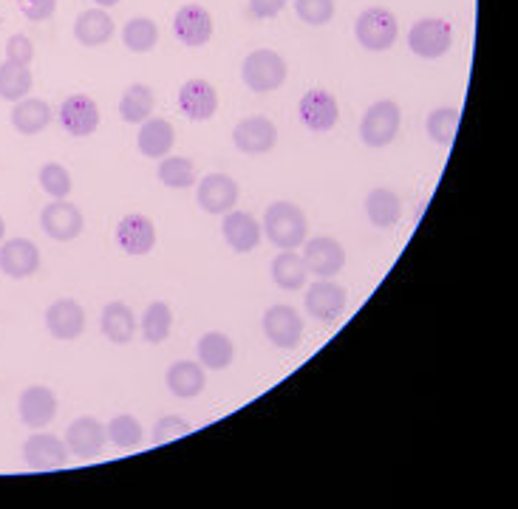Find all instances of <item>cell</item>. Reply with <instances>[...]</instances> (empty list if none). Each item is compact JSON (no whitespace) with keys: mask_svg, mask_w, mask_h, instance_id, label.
Returning <instances> with one entry per match:
<instances>
[{"mask_svg":"<svg viewBox=\"0 0 518 509\" xmlns=\"http://www.w3.org/2000/svg\"><path fill=\"white\" fill-rule=\"evenodd\" d=\"M261 230L267 232V238L278 249H298L309 238V221L298 204L292 201H275L269 204L264 213Z\"/></svg>","mask_w":518,"mask_h":509,"instance_id":"obj_1","label":"cell"},{"mask_svg":"<svg viewBox=\"0 0 518 509\" xmlns=\"http://www.w3.org/2000/svg\"><path fill=\"white\" fill-rule=\"evenodd\" d=\"M286 74L289 66L286 60L272 49H255L244 57L241 63V80L244 85L255 91V94H269V91H278L286 83Z\"/></svg>","mask_w":518,"mask_h":509,"instance_id":"obj_2","label":"cell"},{"mask_svg":"<svg viewBox=\"0 0 518 509\" xmlns=\"http://www.w3.org/2000/svg\"><path fill=\"white\" fill-rule=\"evenodd\" d=\"M354 37L366 51H388L400 37L397 15L385 6H371V9L357 15Z\"/></svg>","mask_w":518,"mask_h":509,"instance_id":"obj_3","label":"cell"},{"mask_svg":"<svg viewBox=\"0 0 518 509\" xmlns=\"http://www.w3.org/2000/svg\"><path fill=\"white\" fill-rule=\"evenodd\" d=\"M402 125V111L394 99H377L360 119V139L368 148H388Z\"/></svg>","mask_w":518,"mask_h":509,"instance_id":"obj_4","label":"cell"},{"mask_svg":"<svg viewBox=\"0 0 518 509\" xmlns=\"http://www.w3.org/2000/svg\"><path fill=\"white\" fill-rule=\"evenodd\" d=\"M453 46V29L442 17H422L408 32V49L422 60H439Z\"/></svg>","mask_w":518,"mask_h":509,"instance_id":"obj_5","label":"cell"},{"mask_svg":"<svg viewBox=\"0 0 518 509\" xmlns=\"http://www.w3.org/2000/svg\"><path fill=\"white\" fill-rule=\"evenodd\" d=\"M303 263L315 278H335L346 266V249L332 235H318L303 241Z\"/></svg>","mask_w":518,"mask_h":509,"instance_id":"obj_6","label":"cell"},{"mask_svg":"<svg viewBox=\"0 0 518 509\" xmlns=\"http://www.w3.org/2000/svg\"><path fill=\"white\" fill-rule=\"evenodd\" d=\"M346 303H349V292L332 278H318L303 297L306 314L315 317L318 323H335L337 317L346 312Z\"/></svg>","mask_w":518,"mask_h":509,"instance_id":"obj_7","label":"cell"},{"mask_svg":"<svg viewBox=\"0 0 518 509\" xmlns=\"http://www.w3.org/2000/svg\"><path fill=\"white\" fill-rule=\"evenodd\" d=\"M40 227H43V232L49 235L51 241L66 244V241H74V238L83 235L85 218L80 213V207L71 204L68 198H54L40 213Z\"/></svg>","mask_w":518,"mask_h":509,"instance_id":"obj_8","label":"cell"},{"mask_svg":"<svg viewBox=\"0 0 518 509\" xmlns=\"http://www.w3.org/2000/svg\"><path fill=\"white\" fill-rule=\"evenodd\" d=\"M23 461L26 467H32L37 473H51V470H63L68 464L66 439L37 430L23 444Z\"/></svg>","mask_w":518,"mask_h":509,"instance_id":"obj_9","label":"cell"},{"mask_svg":"<svg viewBox=\"0 0 518 509\" xmlns=\"http://www.w3.org/2000/svg\"><path fill=\"white\" fill-rule=\"evenodd\" d=\"M264 334L275 348L292 351V348H298L303 337V317L298 314V309H292L286 303L269 306L264 312Z\"/></svg>","mask_w":518,"mask_h":509,"instance_id":"obj_10","label":"cell"},{"mask_svg":"<svg viewBox=\"0 0 518 509\" xmlns=\"http://www.w3.org/2000/svg\"><path fill=\"white\" fill-rule=\"evenodd\" d=\"M298 116H301L306 131L329 133L337 125V119H340V105H337V99L329 91L312 88L298 102Z\"/></svg>","mask_w":518,"mask_h":509,"instance_id":"obj_11","label":"cell"},{"mask_svg":"<svg viewBox=\"0 0 518 509\" xmlns=\"http://www.w3.org/2000/svg\"><path fill=\"white\" fill-rule=\"evenodd\" d=\"M60 125H63V131L71 133L74 139H85V136H91V133L100 128V108H97V102L88 97V94H71V97L63 99V105H60Z\"/></svg>","mask_w":518,"mask_h":509,"instance_id":"obj_12","label":"cell"},{"mask_svg":"<svg viewBox=\"0 0 518 509\" xmlns=\"http://www.w3.org/2000/svg\"><path fill=\"white\" fill-rule=\"evenodd\" d=\"M233 145L247 156H264L278 145V128L267 116H247L235 125Z\"/></svg>","mask_w":518,"mask_h":509,"instance_id":"obj_13","label":"cell"},{"mask_svg":"<svg viewBox=\"0 0 518 509\" xmlns=\"http://www.w3.org/2000/svg\"><path fill=\"white\" fill-rule=\"evenodd\" d=\"M213 15L199 6V3H184L182 9L173 17V32L179 37V43H184L187 49H199V46H207L210 37H213Z\"/></svg>","mask_w":518,"mask_h":509,"instance_id":"obj_14","label":"cell"},{"mask_svg":"<svg viewBox=\"0 0 518 509\" xmlns=\"http://www.w3.org/2000/svg\"><path fill=\"white\" fill-rule=\"evenodd\" d=\"M196 201L204 213L227 215L238 204V181L227 173H210L199 181Z\"/></svg>","mask_w":518,"mask_h":509,"instance_id":"obj_15","label":"cell"},{"mask_svg":"<svg viewBox=\"0 0 518 509\" xmlns=\"http://www.w3.org/2000/svg\"><path fill=\"white\" fill-rule=\"evenodd\" d=\"M114 238H117V247L122 249L125 255L142 258V255H148V252H153V247H156V227H153V221L148 215L128 213L117 224Z\"/></svg>","mask_w":518,"mask_h":509,"instance_id":"obj_16","label":"cell"},{"mask_svg":"<svg viewBox=\"0 0 518 509\" xmlns=\"http://www.w3.org/2000/svg\"><path fill=\"white\" fill-rule=\"evenodd\" d=\"M17 413L29 430H43L57 416V396L46 385H29L17 399Z\"/></svg>","mask_w":518,"mask_h":509,"instance_id":"obj_17","label":"cell"},{"mask_svg":"<svg viewBox=\"0 0 518 509\" xmlns=\"http://www.w3.org/2000/svg\"><path fill=\"white\" fill-rule=\"evenodd\" d=\"M40 269V249L29 238H9L0 244V272L12 280L32 278Z\"/></svg>","mask_w":518,"mask_h":509,"instance_id":"obj_18","label":"cell"},{"mask_svg":"<svg viewBox=\"0 0 518 509\" xmlns=\"http://www.w3.org/2000/svg\"><path fill=\"white\" fill-rule=\"evenodd\" d=\"M46 329L54 340L71 343L85 331V309L71 300V297H60L46 309Z\"/></svg>","mask_w":518,"mask_h":509,"instance_id":"obj_19","label":"cell"},{"mask_svg":"<svg viewBox=\"0 0 518 509\" xmlns=\"http://www.w3.org/2000/svg\"><path fill=\"white\" fill-rule=\"evenodd\" d=\"M105 442H108V430H105V425H102L100 419H94V416H80V419H74L66 430L68 453H74V456H80V459H94V456H100Z\"/></svg>","mask_w":518,"mask_h":509,"instance_id":"obj_20","label":"cell"},{"mask_svg":"<svg viewBox=\"0 0 518 509\" xmlns=\"http://www.w3.org/2000/svg\"><path fill=\"white\" fill-rule=\"evenodd\" d=\"M179 108L190 122H210L218 111V91L207 80H187L179 88Z\"/></svg>","mask_w":518,"mask_h":509,"instance_id":"obj_21","label":"cell"},{"mask_svg":"<svg viewBox=\"0 0 518 509\" xmlns=\"http://www.w3.org/2000/svg\"><path fill=\"white\" fill-rule=\"evenodd\" d=\"M221 235H224V241L230 244L233 252H252V249H258L261 244V224L252 218L250 213H244V210H230V213L224 215V221H221Z\"/></svg>","mask_w":518,"mask_h":509,"instance_id":"obj_22","label":"cell"},{"mask_svg":"<svg viewBox=\"0 0 518 509\" xmlns=\"http://www.w3.org/2000/svg\"><path fill=\"white\" fill-rule=\"evenodd\" d=\"M74 37L85 49H100L111 37H114V17L108 15V9H85L74 20Z\"/></svg>","mask_w":518,"mask_h":509,"instance_id":"obj_23","label":"cell"},{"mask_svg":"<svg viewBox=\"0 0 518 509\" xmlns=\"http://www.w3.org/2000/svg\"><path fill=\"white\" fill-rule=\"evenodd\" d=\"M176 145V131L170 125L168 119H159V116H151L142 122L139 128V136H136V148L142 156L148 159H165L170 150Z\"/></svg>","mask_w":518,"mask_h":509,"instance_id":"obj_24","label":"cell"},{"mask_svg":"<svg viewBox=\"0 0 518 509\" xmlns=\"http://www.w3.org/2000/svg\"><path fill=\"white\" fill-rule=\"evenodd\" d=\"M51 119H54V111L46 99L26 97L15 102V108H12V128L23 136L43 133L51 125Z\"/></svg>","mask_w":518,"mask_h":509,"instance_id":"obj_25","label":"cell"},{"mask_svg":"<svg viewBox=\"0 0 518 509\" xmlns=\"http://www.w3.org/2000/svg\"><path fill=\"white\" fill-rule=\"evenodd\" d=\"M100 326L102 334L114 345H128L136 337V329H139L134 309L128 303H122V300H114V303H108L102 309Z\"/></svg>","mask_w":518,"mask_h":509,"instance_id":"obj_26","label":"cell"},{"mask_svg":"<svg viewBox=\"0 0 518 509\" xmlns=\"http://www.w3.org/2000/svg\"><path fill=\"white\" fill-rule=\"evenodd\" d=\"M366 215L368 221L380 230H391L397 227L402 218V201L394 190L388 187H374L366 196Z\"/></svg>","mask_w":518,"mask_h":509,"instance_id":"obj_27","label":"cell"},{"mask_svg":"<svg viewBox=\"0 0 518 509\" xmlns=\"http://www.w3.org/2000/svg\"><path fill=\"white\" fill-rule=\"evenodd\" d=\"M168 391L179 399H196V396L204 391L207 379H204V368L201 362H190V360H179L173 362L168 368Z\"/></svg>","mask_w":518,"mask_h":509,"instance_id":"obj_28","label":"cell"},{"mask_svg":"<svg viewBox=\"0 0 518 509\" xmlns=\"http://www.w3.org/2000/svg\"><path fill=\"white\" fill-rule=\"evenodd\" d=\"M272 280L284 292H298V289H303L306 280H309L303 255H298L295 249H281L275 255V261H272Z\"/></svg>","mask_w":518,"mask_h":509,"instance_id":"obj_29","label":"cell"},{"mask_svg":"<svg viewBox=\"0 0 518 509\" xmlns=\"http://www.w3.org/2000/svg\"><path fill=\"white\" fill-rule=\"evenodd\" d=\"M153 108H156V97H153L151 85L145 83L128 85L119 99V116L128 125H142L145 119H151Z\"/></svg>","mask_w":518,"mask_h":509,"instance_id":"obj_30","label":"cell"},{"mask_svg":"<svg viewBox=\"0 0 518 509\" xmlns=\"http://www.w3.org/2000/svg\"><path fill=\"white\" fill-rule=\"evenodd\" d=\"M196 351H199L201 368H207V371H224V368H230L235 357L233 340L224 331H207L196 345Z\"/></svg>","mask_w":518,"mask_h":509,"instance_id":"obj_31","label":"cell"},{"mask_svg":"<svg viewBox=\"0 0 518 509\" xmlns=\"http://www.w3.org/2000/svg\"><path fill=\"white\" fill-rule=\"evenodd\" d=\"M32 85V68L17 66V63H9V60L0 63V99L20 102V99L29 97Z\"/></svg>","mask_w":518,"mask_h":509,"instance_id":"obj_32","label":"cell"},{"mask_svg":"<svg viewBox=\"0 0 518 509\" xmlns=\"http://www.w3.org/2000/svg\"><path fill=\"white\" fill-rule=\"evenodd\" d=\"M139 329H142V337H145L151 345L165 343V340L170 337V331H173V312H170L168 303L153 300L151 306L145 309V314H142Z\"/></svg>","mask_w":518,"mask_h":509,"instance_id":"obj_33","label":"cell"},{"mask_svg":"<svg viewBox=\"0 0 518 509\" xmlns=\"http://www.w3.org/2000/svg\"><path fill=\"white\" fill-rule=\"evenodd\" d=\"M459 122H462L459 108H436L425 119V131H428L434 145L451 148L453 142H456V136H459Z\"/></svg>","mask_w":518,"mask_h":509,"instance_id":"obj_34","label":"cell"},{"mask_svg":"<svg viewBox=\"0 0 518 509\" xmlns=\"http://www.w3.org/2000/svg\"><path fill=\"white\" fill-rule=\"evenodd\" d=\"M122 43H125V49L134 51V54H148L159 43V26L153 23L151 17H134L122 29Z\"/></svg>","mask_w":518,"mask_h":509,"instance_id":"obj_35","label":"cell"},{"mask_svg":"<svg viewBox=\"0 0 518 509\" xmlns=\"http://www.w3.org/2000/svg\"><path fill=\"white\" fill-rule=\"evenodd\" d=\"M159 181L170 190H187L196 184V162L187 156H165L156 170Z\"/></svg>","mask_w":518,"mask_h":509,"instance_id":"obj_36","label":"cell"},{"mask_svg":"<svg viewBox=\"0 0 518 509\" xmlns=\"http://www.w3.org/2000/svg\"><path fill=\"white\" fill-rule=\"evenodd\" d=\"M105 430H108V442H114L117 447H122V450H134V447H139V444H142V436H145L142 422H139L136 416H131V413H119V416H114V419L105 425Z\"/></svg>","mask_w":518,"mask_h":509,"instance_id":"obj_37","label":"cell"},{"mask_svg":"<svg viewBox=\"0 0 518 509\" xmlns=\"http://www.w3.org/2000/svg\"><path fill=\"white\" fill-rule=\"evenodd\" d=\"M37 181H40L43 193L49 198H68L71 187H74L71 173L60 162H46V165L40 167V173H37Z\"/></svg>","mask_w":518,"mask_h":509,"instance_id":"obj_38","label":"cell"},{"mask_svg":"<svg viewBox=\"0 0 518 509\" xmlns=\"http://www.w3.org/2000/svg\"><path fill=\"white\" fill-rule=\"evenodd\" d=\"M295 15L309 26H326L335 17V0H292Z\"/></svg>","mask_w":518,"mask_h":509,"instance_id":"obj_39","label":"cell"},{"mask_svg":"<svg viewBox=\"0 0 518 509\" xmlns=\"http://www.w3.org/2000/svg\"><path fill=\"white\" fill-rule=\"evenodd\" d=\"M187 433H193L190 422H184L182 416H162L153 427V444H168L173 439H182Z\"/></svg>","mask_w":518,"mask_h":509,"instance_id":"obj_40","label":"cell"},{"mask_svg":"<svg viewBox=\"0 0 518 509\" xmlns=\"http://www.w3.org/2000/svg\"><path fill=\"white\" fill-rule=\"evenodd\" d=\"M6 60L17 63V66H32L34 60V43L26 34H12L6 40Z\"/></svg>","mask_w":518,"mask_h":509,"instance_id":"obj_41","label":"cell"},{"mask_svg":"<svg viewBox=\"0 0 518 509\" xmlns=\"http://www.w3.org/2000/svg\"><path fill=\"white\" fill-rule=\"evenodd\" d=\"M17 9H20V15L26 17V20L43 23V20H49L57 12V0H17Z\"/></svg>","mask_w":518,"mask_h":509,"instance_id":"obj_42","label":"cell"},{"mask_svg":"<svg viewBox=\"0 0 518 509\" xmlns=\"http://www.w3.org/2000/svg\"><path fill=\"white\" fill-rule=\"evenodd\" d=\"M289 0H250V15L258 20H269L278 17L286 9Z\"/></svg>","mask_w":518,"mask_h":509,"instance_id":"obj_43","label":"cell"},{"mask_svg":"<svg viewBox=\"0 0 518 509\" xmlns=\"http://www.w3.org/2000/svg\"><path fill=\"white\" fill-rule=\"evenodd\" d=\"M94 3H97L100 9H111V6H117L119 0H94Z\"/></svg>","mask_w":518,"mask_h":509,"instance_id":"obj_44","label":"cell"},{"mask_svg":"<svg viewBox=\"0 0 518 509\" xmlns=\"http://www.w3.org/2000/svg\"><path fill=\"white\" fill-rule=\"evenodd\" d=\"M3 235H6V221L0 218V244H3Z\"/></svg>","mask_w":518,"mask_h":509,"instance_id":"obj_45","label":"cell"}]
</instances>
